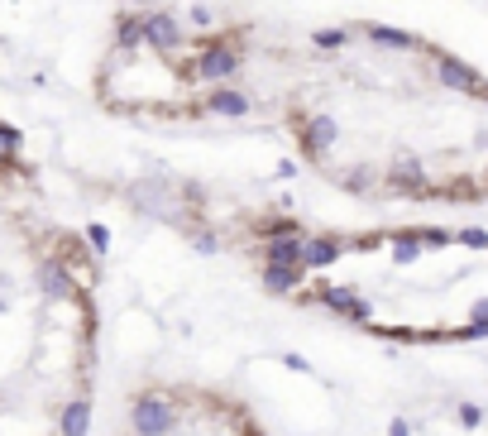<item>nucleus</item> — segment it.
<instances>
[{"label":"nucleus","instance_id":"21","mask_svg":"<svg viewBox=\"0 0 488 436\" xmlns=\"http://www.w3.org/2000/svg\"><path fill=\"white\" fill-rule=\"evenodd\" d=\"M364 178H368V173H364V168H354V173H345V178H340V187H350V192H368V183H364Z\"/></svg>","mask_w":488,"mask_h":436},{"label":"nucleus","instance_id":"7","mask_svg":"<svg viewBox=\"0 0 488 436\" xmlns=\"http://www.w3.org/2000/svg\"><path fill=\"white\" fill-rule=\"evenodd\" d=\"M340 139V121L336 115H306L302 121V154L306 159H326Z\"/></svg>","mask_w":488,"mask_h":436},{"label":"nucleus","instance_id":"14","mask_svg":"<svg viewBox=\"0 0 488 436\" xmlns=\"http://www.w3.org/2000/svg\"><path fill=\"white\" fill-rule=\"evenodd\" d=\"M144 43V15H120L115 19V49H139Z\"/></svg>","mask_w":488,"mask_h":436},{"label":"nucleus","instance_id":"4","mask_svg":"<svg viewBox=\"0 0 488 436\" xmlns=\"http://www.w3.org/2000/svg\"><path fill=\"white\" fill-rule=\"evenodd\" d=\"M144 43H149L153 53H163V58L182 53V49H187V29H182V19L168 15V10H149V15H144Z\"/></svg>","mask_w":488,"mask_h":436},{"label":"nucleus","instance_id":"15","mask_svg":"<svg viewBox=\"0 0 488 436\" xmlns=\"http://www.w3.org/2000/svg\"><path fill=\"white\" fill-rule=\"evenodd\" d=\"M422 250H426V245H422V235H416V230H398V235H392V259H398V264H416Z\"/></svg>","mask_w":488,"mask_h":436},{"label":"nucleus","instance_id":"3","mask_svg":"<svg viewBox=\"0 0 488 436\" xmlns=\"http://www.w3.org/2000/svg\"><path fill=\"white\" fill-rule=\"evenodd\" d=\"M312 298L326 308L330 316L340 322H354V326H374V302L364 298L360 288H345V283H330V288H316Z\"/></svg>","mask_w":488,"mask_h":436},{"label":"nucleus","instance_id":"11","mask_svg":"<svg viewBox=\"0 0 488 436\" xmlns=\"http://www.w3.org/2000/svg\"><path fill=\"white\" fill-rule=\"evenodd\" d=\"M206 111L211 115H225V121H244V115L254 111V101H249L244 91H235V87H211Z\"/></svg>","mask_w":488,"mask_h":436},{"label":"nucleus","instance_id":"20","mask_svg":"<svg viewBox=\"0 0 488 436\" xmlns=\"http://www.w3.org/2000/svg\"><path fill=\"white\" fill-rule=\"evenodd\" d=\"M416 235H422V245H431V250L450 245V230H440V226H431V230H416Z\"/></svg>","mask_w":488,"mask_h":436},{"label":"nucleus","instance_id":"23","mask_svg":"<svg viewBox=\"0 0 488 436\" xmlns=\"http://www.w3.org/2000/svg\"><path fill=\"white\" fill-rule=\"evenodd\" d=\"M192 25H201V29L211 25V10H206V5H192Z\"/></svg>","mask_w":488,"mask_h":436},{"label":"nucleus","instance_id":"2","mask_svg":"<svg viewBox=\"0 0 488 436\" xmlns=\"http://www.w3.org/2000/svg\"><path fill=\"white\" fill-rule=\"evenodd\" d=\"M235 73H240V43H230V39H211L206 49H201L197 63H187V77L192 82H211V87H225Z\"/></svg>","mask_w":488,"mask_h":436},{"label":"nucleus","instance_id":"18","mask_svg":"<svg viewBox=\"0 0 488 436\" xmlns=\"http://www.w3.org/2000/svg\"><path fill=\"white\" fill-rule=\"evenodd\" d=\"M87 245H91L97 254H105V250H111V230H105L101 221H91V226H87Z\"/></svg>","mask_w":488,"mask_h":436},{"label":"nucleus","instance_id":"22","mask_svg":"<svg viewBox=\"0 0 488 436\" xmlns=\"http://www.w3.org/2000/svg\"><path fill=\"white\" fill-rule=\"evenodd\" d=\"M197 250H201V254H216L221 240H216V235H197Z\"/></svg>","mask_w":488,"mask_h":436},{"label":"nucleus","instance_id":"19","mask_svg":"<svg viewBox=\"0 0 488 436\" xmlns=\"http://www.w3.org/2000/svg\"><path fill=\"white\" fill-rule=\"evenodd\" d=\"M455 240H460V245H469V250H488V230H479V226H464Z\"/></svg>","mask_w":488,"mask_h":436},{"label":"nucleus","instance_id":"10","mask_svg":"<svg viewBox=\"0 0 488 436\" xmlns=\"http://www.w3.org/2000/svg\"><path fill=\"white\" fill-rule=\"evenodd\" d=\"M302 278H306V269H288V264H264L259 269V283H264V292H273V298L302 292Z\"/></svg>","mask_w":488,"mask_h":436},{"label":"nucleus","instance_id":"1","mask_svg":"<svg viewBox=\"0 0 488 436\" xmlns=\"http://www.w3.org/2000/svg\"><path fill=\"white\" fill-rule=\"evenodd\" d=\"M177 422L163 436H268L259 427V417L249 412L240 398L221 393V388H201V384H182L177 388ZM135 436V432H120Z\"/></svg>","mask_w":488,"mask_h":436},{"label":"nucleus","instance_id":"8","mask_svg":"<svg viewBox=\"0 0 488 436\" xmlns=\"http://www.w3.org/2000/svg\"><path fill=\"white\" fill-rule=\"evenodd\" d=\"M345 250H350V245H345L340 235H312V240H306V254H302V269H336L345 259Z\"/></svg>","mask_w":488,"mask_h":436},{"label":"nucleus","instance_id":"24","mask_svg":"<svg viewBox=\"0 0 488 436\" xmlns=\"http://www.w3.org/2000/svg\"><path fill=\"white\" fill-rule=\"evenodd\" d=\"M484 105H488V91H484Z\"/></svg>","mask_w":488,"mask_h":436},{"label":"nucleus","instance_id":"5","mask_svg":"<svg viewBox=\"0 0 488 436\" xmlns=\"http://www.w3.org/2000/svg\"><path fill=\"white\" fill-rule=\"evenodd\" d=\"M39 288H43V298H49V302H81V298H87L81 283L73 278V269H67L58 254L39 259Z\"/></svg>","mask_w":488,"mask_h":436},{"label":"nucleus","instance_id":"17","mask_svg":"<svg viewBox=\"0 0 488 436\" xmlns=\"http://www.w3.org/2000/svg\"><path fill=\"white\" fill-rule=\"evenodd\" d=\"M345 39H350L345 29H316V34H312L316 49H345Z\"/></svg>","mask_w":488,"mask_h":436},{"label":"nucleus","instance_id":"9","mask_svg":"<svg viewBox=\"0 0 488 436\" xmlns=\"http://www.w3.org/2000/svg\"><path fill=\"white\" fill-rule=\"evenodd\" d=\"M91 432V393H73L58 412V436H87Z\"/></svg>","mask_w":488,"mask_h":436},{"label":"nucleus","instance_id":"12","mask_svg":"<svg viewBox=\"0 0 488 436\" xmlns=\"http://www.w3.org/2000/svg\"><path fill=\"white\" fill-rule=\"evenodd\" d=\"M302 254H306V235H283V240H264V264L302 269Z\"/></svg>","mask_w":488,"mask_h":436},{"label":"nucleus","instance_id":"16","mask_svg":"<svg viewBox=\"0 0 488 436\" xmlns=\"http://www.w3.org/2000/svg\"><path fill=\"white\" fill-rule=\"evenodd\" d=\"M19 149H25V135L15 125H0V168H10L19 159Z\"/></svg>","mask_w":488,"mask_h":436},{"label":"nucleus","instance_id":"6","mask_svg":"<svg viewBox=\"0 0 488 436\" xmlns=\"http://www.w3.org/2000/svg\"><path fill=\"white\" fill-rule=\"evenodd\" d=\"M436 82L440 87H450V91H464V97H484L488 91V82H484V73L474 63H464V58H440L436 63Z\"/></svg>","mask_w":488,"mask_h":436},{"label":"nucleus","instance_id":"13","mask_svg":"<svg viewBox=\"0 0 488 436\" xmlns=\"http://www.w3.org/2000/svg\"><path fill=\"white\" fill-rule=\"evenodd\" d=\"M364 34L378 43V49H398V53H416V49H422V39H416V34H407V29H392V25H368Z\"/></svg>","mask_w":488,"mask_h":436}]
</instances>
